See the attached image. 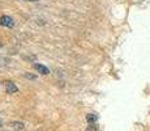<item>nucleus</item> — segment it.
I'll return each instance as SVG.
<instances>
[{
    "instance_id": "1",
    "label": "nucleus",
    "mask_w": 150,
    "mask_h": 131,
    "mask_svg": "<svg viewBox=\"0 0 150 131\" xmlns=\"http://www.w3.org/2000/svg\"><path fill=\"white\" fill-rule=\"evenodd\" d=\"M0 25L1 26H5V28H13L14 25V21L11 16H7V14H3L0 16Z\"/></svg>"
},
{
    "instance_id": "2",
    "label": "nucleus",
    "mask_w": 150,
    "mask_h": 131,
    "mask_svg": "<svg viewBox=\"0 0 150 131\" xmlns=\"http://www.w3.org/2000/svg\"><path fill=\"white\" fill-rule=\"evenodd\" d=\"M5 91L8 92V94H14L18 92V88L13 81H5Z\"/></svg>"
},
{
    "instance_id": "3",
    "label": "nucleus",
    "mask_w": 150,
    "mask_h": 131,
    "mask_svg": "<svg viewBox=\"0 0 150 131\" xmlns=\"http://www.w3.org/2000/svg\"><path fill=\"white\" fill-rule=\"evenodd\" d=\"M34 68H35L37 71H38L39 74H42V75H48L50 74V69H48L46 66L41 64V63H34Z\"/></svg>"
},
{
    "instance_id": "4",
    "label": "nucleus",
    "mask_w": 150,
    "mask_h": 131,
    "mask_svg": "<svg viewBox=\"0 0 150 131\" xmlns=\"http://www.w3.org/2000/svg\"><path fill=\"white\" fill-rule=\"evenodd\" d=\"M11 126L16 130H24L25 129V125L22 122H11Z\"/></svg>"
},
{
    "instance_id": "5",
    "label": "nucleus",
    "mask_w": 150,
    "mask_h": 131,
    "mask_svg": "<svg viewBox=\"0 0 150 131\" xmlns=\"http://www.w3.org/2000/svg\"><path fill=\"white\" fill-rule=\"evenodd\" d=\"M97 119H98V117H97V114H88L86 115V121L89 122V125H91V123H96L97 122Z\"/></svg>"
},
{
    "instance_id": "6",
    "label": "nucleus",
    "mask_w": 150,
    "mask_h": 131,
    "mask_svg": "<svg viewBox=\"0 0 150 131\" xmlns=\"http://www.w3.org/2000/svg\"><path fill=\"white\" fill-rule=\"evenodd\" d=\"M97 125L96 123H91V125H89L88 126V129H86V131H97Z\"/></svg>"
},
{
    "instance_id": "7",
    "label": "nucleus",
    "mask_w": 150,
    "mask_h": 131,
    "mask_svg": "<svg viewBox=\"0 0 150 131\" xmlns=\"http://www.w3.org/2000/svg\"><path fill=\"white\" fill-rule=\"evenodd\" d=\"M25 77H28V79H35V76H33V75H28V74H25Z\"/></svg>"
},
{
    "instance_id": "8",
    "label": "nucleus",
    "mask_w": 150,
    "mask_h": 131,
    "mask_svg": "<svg viewBox=\"0 0 150 131\" xmlns=\"http://www.w3.org/2000/svg\"><path fill=\"white\" fill-rule=\"evenodd\" d=\"M25 1H38V0H25Z\"/></svg>"
},
{
    "instance_id": "9",
    "label": "nucleus",
    "mask_w": 150,
    "mask_h": 131,
    "mask_svg": "<svg viewBox=\"0 0 150 131\" xmlns=\"http://www.w3.org/2000/svg\"><path fill=\"white\" fill-rule=\"evenodd\" d=\"M1 46H3V43H1V42H0V47H1Z\"/></svg>"
},
{
    "instance_id": "10",
    "label": "nucleus",
    "mask_w": 150,
    "mask_h": 131,
    "mask_svg": "<svg viewBox=\"0 0 150 131\" xmlns=\"http://www.w3.org/2000/svg\"><path fill=\"white\" fill-rule=\"evenodd\" d=\"M0 126H1V119H0Z\"/></svg>"
}]
</instances>
